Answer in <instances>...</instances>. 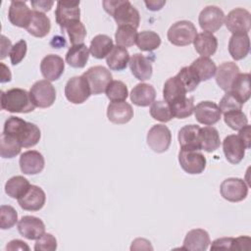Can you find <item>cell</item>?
Wrapping results in <instances>:
<instances>
[{
    "label": "cell",
    "mask_w": 251,
    "mask_h": 251,
    "mask_svg": "<svg viewBox=\"0 0 251 251\" xmlns=\"http://www.w3.org/2000/svg\"><path fill=\"white\" fill-rule=\"evenodd\" d=\"M136 37H137L136 28L130 25L118 26L115 33V39H116L117 45L124 48L133 46L136 42Z\"/></svg>",
    "instance_id": "40"
},
{
    "label": "cell",
    "mask_w": 251,
    "mask_h": 251,
    "mask_svg": "<svg viewBox=\"0 0 251 251\" xmlns=\"http://www.w3.org/2000/svg\"><path fill=\"white\" fill-rule=\"evenodd\" d=\"M190 67L198 75L200 81H205L212 78L216 75L217 66L213 60L207 57H199L192 62Z\"/></svg>",
    "instance_id": "36"
},
{
    "label": "cell",
    "mask_w": 251,
    "mask_h": 251,
    "mask_svg": "<svg viewBox=\"0 0 251 251\" xmlns=\"http://www.w3.org/2000/svg\"><path fill=\"white\" fill-rule=\"evenodd\" d=\"M199 132L200 126L197 125H187L182 126L177 135L180 148L183 150H201Z\"/></svg>",
    "instance_id": "24"
},
{
    "label": "cell",
    "mask_w": 251,
    "mask_h": 251,
    "mask_svg": "<svg viewBox=\"0 0 251 251\" xmlns=\"http://www.w3.org/2000/svg\"><path fill=\"white\" fill-rule=\"evenodd\" d=\"M224 24L232 34H248L251 27V15L246 9L235 8L225 16Z\"/></svg>",
    "instance_id": "8"
},
{
    "label": "cell",
    "mask_w": 251,
    "mask_h": 251,
    "mask_svg": "<svg viewBox=\"0 0 251 251\" xmlns=\"http://www.w3.org/2000/svg\"><path fill=\"white\" fill-rule=\"evenodd\" d=\"M19 164L22 173L25 175H37L43 171L45 160L40 152L28 150L21 155Z\"/></svg>",
    "instance_id": "18"
},
{
    "label": "cell",
    "mask_w": 251,
    "mask_h": 251,
    "mask_svg": "<svg viewBox=\"0 0 251 251\" xmlns=\"http://www.w3.org/2000/svg\"><path fill=\"white\" fill-rule=\"evenodd\" d=\"M86 78L91 95H98L106 91L107 86L113 80L111 72L103 66H94L82 74Z\"/></svg>",
    "instance_id": "5"
},
{
    "label": "cell",
    "mask_w": 251,
    "mask_h": 251,
    "mask_svg": "<svg viewBox=\"0 0 251 251\" xmlns=\"http://www.w3.org/2000/svg\"><path fill=\"white\" fill-rule=\"evenodd\" d=\"M114 47L112 38L106 34H97L90 42L89 52L96 59L106 58Z\"/></svg>",
    "instance_id": "33"
},
{
    "label": "cell",
    "mask_w": 251,
    "mask_h": 251,
    "mask_svg": "<svg viewBox=\"0 0 251 251\" xmlns=\"http://www.w3.org/2000/svg\"><path fill=\"white\" fill-rule=\"evenodd\" d=\"M65 70V62L63 58L55 54L45 56L40 63V71L43 77L49 81L60 78Z\"/></svg>",
    "instance_id": "17"
},
{
    "label": "cell",
    "mask_w": 251,
    "mask_h": 251,
    "mask_svg": "<svg viewBox=\"0 0 251 251\" xmlns=\"http://www.w3.org/2000/svg\"><path fill=\"white\" fill-rule=\"evenodd\" d=\"M135 44L141 51H153L161 45V37L155 31L143 30L137 33Z\"/></svg>",
    "instance_id": "39"
},
{
    "label": "cell",
    "mask_w": 251,
    "mask_h": 251,
    "mask_svg": "<svg viewBox=\"0 0 251 251\" xmlns=\"http://www.w3.org/2000/svg\"><path fill=\"white\" fill-rule=\"evenodd\" d=\"M176 76L179 78V80L183 84L186 92H191L195 90L198 84L200 83V79L198 75L190 66L181 68L180 71L176 74Z\"/></svg>",
    "instance_id": "43"
},
{
    "label": "cell",
    "mask_w": 251,
    "mask_h": 251,
    "mask_svg": "<svg viewBox=\"0 0 251 251\" xmlns=\"http://www.w3.org/2000/svg\"><path fill=\"white\" fill-rule=\"evenodd\" d=\"M1 108L10 113H30L35 109L29 92L23 88L1 91Z\"/></svg>",
    "instance_id": "3"
},
{
    "label": "cell",
    "mask_w": 251,
    "mask_h": 251,
    "mask_svg": "<svg viewBox=\"0 0 251 251\" xmlns=\"http://www.w3.org/2000/svg\"><path fill=\"white\" fill-rule=\"evenodd\" d=\"M45 201L46 195L43 189L32 184L25 194L18 199L20 207L25 211H39L43 208Z\"/></svg>",
    "instance_id": "19"
},
{
    "label": "cell",
    "mask_w": 251,
    "mask_h": 251,
    "mask_svg": "<svg viewBox=\"0 0 251 251\" xmlns=\"http://www.w3.org/2000/svg\"><path fill=\"white\" fill-rule=\"evenodd\" d=\"M240 74L238 66L234 62H224L216 71V82L226 92L230 90L235 77Z\"/></svg>",
    "instance_id": "23"
},
{
    "label": "cell",
    "mask_w": 251,
    "mask_h": 251,
    "mask_svg": "<svg viewBox=\"0 0 251 251\" xmlns=\"http://www.w3.org/2000/svg\"><path fill=\"white\" fill-rule=\"evenodd\" d=\"M225 14L218 6H207L199 14L198 23L200 27L206 31L213 33L219 30L224 25Z\"/></svg>",
    "instance_id": "12"
},
{
    "label": "cell",
    "mask_w": 251,
    "mask_h": 251,
    "mask_svg": "<svg viewBox=\"0 0 251 251\" xmlns=\"http://www.w3.org/2000/svg\"><path fill=\"white\" fill-rule=\"evenodd\" d=\"M89 49L85 44L72 45L69 48L66 54V62L73 68L81 69L84 68L88 58H89Z\"/></svg>",
    "instance_id": "32"
},
{
    "label": "cell",
    "mask_w": 251,
    "mask_h": 251,
    "mask_svg": "<svg viewBox=\"0 0 251 251\" xmlns=\"http://www.w3.org/2000/svg\"><path fill=\"white\" fill-rule=\"evenodd\" d=\"M178 162L182 170L189 175H199L206 168L205 156L195 150L180 149L178 153Z\"/></svg>",
    "instance_id": "13"
},
{
    "label": "cell",
    "mask_w": 251,
    "mask_h": 251,
    "mask_svg": "<svg viewBox=\"0 0 251 251\" xmlns=\"http://www.w3.org/2000/svg\"><path fill=\"white\" fill-rule=\"evenodd\" d=\"M250 51V39L248 34H232L228 41V52L233 60L244 59Z\"/></svg>",
    "instance_id": "30"
},
{
    "label": "cell",
    "mask_w": 251,
    "mask_h": 251,
    "mask_svg": "<svg viewBox=\"0 0 251 251\" xmlns=\"http://www.w3.org/2000/svg\"><path fill=\"white\" fill-rule=\"evenodd\" d=\"M56 23L59 25L62 32L74 22L80 21L79 1H58L55 10Z\"/></svg>",
    "instance_id": "9"
},
{
    "label": "cell",
    "mask_w": 251,
    "mask_h": 251,
    "mask_svg": "<svg viewBox=\"0 0 251 251\" xmlns=\"http://www.w3.org/2000/svg\"><path fill=\"white\" fill-rule=\"evenodd\" d=\"M22 147L17 138L2 132L0 137V155L2 158L10 159L16 157L20 154Z\"/></svg>",
    "instance_id": "38"
},
{
    "label": "cell",
    "mask_w": 251,
    "mask_h": 251,
    "mask_svg": "<svg viewBox=\"0 0 251 251\" xmlns=\"http://www.w3.org/2000/svg\"><path fill=\"white\" fill-rule=\"evenodd\" d=\"M30 185L29 181L23 176H15L5 183V192L11 198L18 200L25 194Z\"/></svg>",
    "instance_id": "37"
},
{
    "label": "cell",
    "mask_w": 251,
    "mask_h": 251,
    "mask_svg": "<svg viewBox=\"0 0 251 251\" xmlns=\"http://www.w3.org/2000/svg\"><path fill=\"white\" fill-rule=\"evenodd\" d=\"M194 116L197 122L205 126H213L221 119L222 112L219 106L212 101H202L194 107Z\"/></svg>",
    "instance_id": "16"
},
{
    "label": "cell",
    "mask_w": 251,
    "mask_h": 251,
    "mask_svg": "<svg viewBox=\"0 0 251 251\" xmlns=\"http://www.w3.org/2000/svg\"><path fill=\"white\" fill-rule=\"evenodd\" d=\"M18 222V213L10 205H1L0 207V227L1 229H9Z\"/></svg>",
    "instance_id": "47"
},
{
    "label": "cell",
    "mask_w": 251,
    "mask_h": 251,
    "mask_svg": "<svg viewBox=\"0 0 251 251\" xmlns=\"http://www.w3.org/2000/svg\"><path fill=\"white\" fill-rule=\"evenodd\" d=\"M21 235L29 240H36L45 233V225L37 217L24 216L18 223Z\"/></svg>",
    "instance_id": "15"
},
{
    "label": "cell",
    "mask_w": 251,
    "mask_h": 251,
    "mask_svg": "<svg viewBox=\"0 0 251 251\" xmlns=\"http://www.w3.org/2000/svg\"><path fill=\"white\" fill-rule=\"evenodd\" d=\"M129 69L131 74L141 81L147 80L152 76L153 68L151 61L140 53H135L129 58Z\"/></svg>",
    "instance_id": "26"
},
{
    "label": "cell",
    "mask_w": 251,
    "mask_h": 251,
    "mask_svg": "<svg viewBox=\"0 0 251 251\" xmlns=\"http://www.w3.org/2000/svg\"><path fill=\"white\" fill-rule=\"evenodd\" d=\"M57 249V239L51 233H44L34 244L35 251H54Z\"/></svg>",
    "instance_id": "49"
},
{
    "label": "cell",
    "mask_w": 251,
    "mask_h": 251,
    "mask_svg": "<svg viewBox=\"0 0 251 251\" xmlns=\"http://www.w3.org/2000/svg\"><path fill=\"white\" fill-rule=\"evenodd\" d=\"M251 238L249 236H239L233 238L231 250H250Z\"/></svg>",
    "instance_id": "52"
},
{
    "label": "cell",
    "mask_w": 251,
    "mask_h": 251,
    "mask_svg": "<svg viewBox=\"0 0 251 251\" xmlns=\"http://www.w3.org/2000/svg\"><path fill=\"white\" fill-rule=\"evenodd\" d=\"M3 132L17 138L25 148L33 147L41 137L40 129L36 125L15 116H11L6 120Z\"/></svg>",
    "instance_id": "1"
},
{
    "label": "cell",
    "mask_w": 251,
    "mask_h": 251,
    "mask_svg": "<svg viewBox=\"0 0 251 251\" xmlns=\"http://www.w3.org/2000/svg\"><path fill=\"white\" fill-rule=\"evenodd\" d=\"M186 93L187 92L183 84L176 75L166 80L163 88V97L169 105H173L184 100L187 97Z\"/></svg>",
    "instance_id": "25"
},
{
    "label": "cell",
    "mask_w": 251,
    "mask_h": 251,
    "mask_svg": "<svg viewBox=\"0 0 251 251\" xmlns=\"http://www.w3.org/2000/svg\"><path fill=\"white\" fill-rule=\"evenodd\" d=\"M108 120L116 125H124L133 118V109L126 101L111 102L107 108Z\"/></svg>",
    "instance_id": "21"
},
{
    "label": "cell",
    "mask_w": 251,
    "mask_h": 251,
    "mask_svg": "<svg viewBox=\"0 0 251 251\" xmlns=\"http://www.w3.org/2000/svg\"><path fill=\"white\" fill-rule=\"evenodd\" d=\"M218 106L223 114L242 109V104L230 91L226 92Z\"/></svg>",
    "instance_id": "48"
},
{
    "label": "cell",
    "mask_w": 251,
    "mask_h": 251,
    "mask_svg": "<svg viewBox=\"0 0 251 251\" xmlns=\"http://www.w3.org/2000/svg\"><path fill=\"white\" fill-rule=\"evenodd\" d=\"M150 115L154 120L162 123L170 122L174 118L170 105L166 101L162 100L154 101L151 104Z\"/></svg>",
    "instance_id": "41"
},
{
    "label": "cell",
    "mask_w": 251,
    "mask_h": 251,
    "mask_svg": "<svg viewBox=\"0 0 251 251\" xmlns=\"http://www.w3.org/2000/svg\"><path fill=\"white\" fill-rule=\"evenodd\" d=\"M200 148L206 152H214L221 145L220 134L214 126H204L200 127L199 132Z\"/></svg>",
    "instance_id": "34"
},
{
    "label": "cell",
    "mask_w": 251,
    "mask_h": 251,
    "mask_svg": "<svg viewBox=\"0 0 251 251\" xmlns=\"http://www.w3.org/2000/svg\"><path fill=\"white\" fill-rule=\"evenodd\" d=\"M31 7L33 8V11L37 12H48L51 10L52 6L54 5V1H49V0H32L30 1Z\"/></svg>",
    "instance_id": "53"
},
{
    "label": "cell",
    "mask_w": 251,
    "mask_h": 251,
    "mask_svg": "<svg viewBox=\"0 0 251 251\" xmlns=\"http://www.w3.org/2000/svg\"><path fill=\"white\" fill-rule=\"evenodd\" d=\"M220 192L223 198L229 202H240L248 194V185L242 178L228 177L221 183Z\"/></svg>",
    "instance_id": "11"
},
{
    "label": "cell",
    "mask_w": 251,
    "mask_h": 251,
    "mask_svg": "<svg viewBox=\"0 0 251 251\" xmlns=\"http://www.w3.org/2000/svg\"><path fill=\"white\" fill-rule=\"evenodd\" d=\"M144 3H145L148 10H150V11H159L166 4V1H164V0H150V1H145Z\"/></svg>",
    "instance_id": "58"
},
{
    "label": "cell",
    "mask_w": 251,
    "mask_h": 251,
    "mask_svg": "<svg viewBox=\"0 0 251 251\" xmlns=\"http://www.w3.org/2000/svg\"><path fill=\"white\" fill-rule=\"evenodd\" d=\"M245 144L238 134L227 135L223 141V150L226 159L233 165L239 164L245 155Z\"/></svg>",
    "instance_id": "14"
},
{
    "label": "cell",
    "mask_w": 251,
    "mask_h": 251,
    "mask_svg": "<svg viewBox=\"0 0 251 251\" xmlns=\"http://www.w3.org/2000/svg\"><path fill=\"white\" fill-rule=\"evenodd\" d=\"M131 102L139 107H147L151 105L156 98V90L153 85L141 82L136 84L130 91Z\"/></svg>",
    "instance_id": "27"
},
{
    "label": "cell",
    "mask_w": 251,
    "mask_h": 251,
    "mask_svg": "<svg viewBox=\"0 0 251 251\" xmlns=\"http://www.w3.org/2000/svg\"><path fill=\"white\" fill-rule=\"evenodd\" d=\"M0 66L2 68L1 70V78H0V81L1 82H7V81H10L11 78H12V75H11V72H10V69L3 63H0Z\"/></svg>",
    "instance_id": "59"
},
{
    "label": "cell",
    "mask_w": 251,
    "mask_h": 251,
    "mask_svg": "<svg viewBox=\"0 0 251 251\" xmlns=\"http://www.w3.org/2000/svg\"><path fill=\"white\" fill-rule=\"evenodd\" d=\"M12 47L13 46L10 39H8L5 35H2L1 36V56H0L1 60L6 58L7 55L10 54Z\"/></svg>",
    "instance_id": "57"
},
{
    "label": "cell",
    "mask_w": 251,
    "mask_h": 251,
    "mask_svg": "<svg viewBox=\"0 0 251 251\" xmlns=\"http://www.w3.org/2000/svg\"><path fill=\"white\" fill-rule=\"evenodd\" d=\"M29 95L35 107L48 108L55 102L56 90L49 80L41 79L32 84Z\"/></svg>",
    "instance_id": "6"
},
{
    "label": "cell",
    "mask_w": 251,
    "mask_h": 251,
    "mask_svg": "<svg viewBox=\"0 0 251 251\" xmlns=\"http://www.w3.org/2000/svg\"><path fill=\"white\" fill-rule=\"evenodd\" d=\"M147 145L156 153L166 152L172 141V133L165 125H154L147 132Z\"/></svg>",
    "instance_id": "10"
},
{
    "label": "cell",
    "mask_w": 251,
    "mask_h": 251,
    "mask_svg": "<svg viewBox=\"0 0 251 251\" xmlns=\"http://www.w3.org/2000/svg\"><path fill=\"white\" fill-rule=\"evenodd\" d=\"M25 29L32 36L42 38L50 32L51 21L44 13L32 11L30 22Z\"/></svg>",
    "instance_id": "28"
},
{
    "label": "cell",
    "mask_w": 251,
    "mask_h": 251,
    "mask_svg": "<svg viewBox=\"0 0 251 251\" xmlns=\"http://www.w3.org/2000/svg\"><path fill=\"white\" fill-rule=\"evenodd\" d=\"M129 62V53L126 48L114 45L113 49L106 57V63L112 71L125 70Z\"/></svg>",
    "instance_id": "35"
},
{
    "label": "cell",
    "mask_w": 251,
    "mask_h": 251,
    "mask_svg": "<svg viewBox=\"0 0 251 251\" xmlns=\"http://www.w3.org/2000/svg\"><path fill=\"white\" fill-rule=\"evenodd\" d=\"M172 113L175 118L185 119L190 117L194 112V98L186 97L184 100L177 102L176 104L170 105Z\"/></svg>",
    "instance_id": "44"
},
{
    "label": "cell",
    "mask_w": 251,
    "mask_h": 251,
    "mask_svg": "<svg viewBox=\"0 0 251 251\" xmlns=\"http://www.w3.org/2000/svg\"><path fill=\"white\" fill-rule=\"evenodd\" d=\"M250 78H251L250 74L240 73L233 80L229 90L240 101L242 105L249 100L251 95Z\"/></svg>",
    "instance_id": "31"
},
{
    "label": "cell",
    "mask_w": 251,
    "mask_h": 251,
    "mask_svg": "<svg viewBox=\"0 0 251 251\" xmlns=\"http://www.w3.org/2000/svg\"><path fill=\"white\" fill-rule=\"evenodd\" d=\"M193 44L196 52L201 55V57L209 58L217 51L218 39L213 33L203 31L197 33L193 40Z\"/></svg>",
    "instance_id": "29"
},
{
    "label": "cell",
    "mask_w": 251,
    "mask_h": 251,
    "mask_svg": "<svg viewBox=\"0 0 251 251\" xmlns=\"http://www.w3.org/2000/svg\"><path fill=\"white\" fill-rule=\"evenodd\" d=\"M250 126L246 125L244 127L239 129L238 136L241 138L243 143L245 144L246 149L250 148V142H251V131H250Z\"/></svg>",
    "instance_id": "56"
},
{
    "label": "cell",
    "mask_w": 251,
    "mask_h": 251,
    "mask_svg": "<svg viewBox=\"0 0 251 251\" xmlns=\"http://www.w3.org/2000/svg\"><path fill=\"white\" fill-rule=\"evenodd\" d=\"M197 35L195 25L189 21H178L173 24L167 33L169 41L176 46H186L193 43Z\"/></svg>",
    "instance_id": "4"
},
{
    "label": "cell",
    "mask_w": 251,
    "mask_h": 251,
    "mask_svg": "<svg viewBox=\"0 0 251 251\" xmlns=\"http://www.w3.org/2000/svg\"><path fill=\"white\" fill-rule=\"evenodd\" d=\"M27 51V45H26V41L24 39L19 40L17 43H15L11 49L10 52V60L12 65H18L19 63H21Z\"/></svg>",
    "instance_id": "50"
},
{
    "label": "cell",
    "mask_w": 251,
    "mask_h": 251,
    "mask_svg": "<svg viewBox=\"0 0 251 251\" xmlns=\"http://www.w3.org/2000/svg\"><path fill=\"white\" fill-rule=\"evenodd\" d=\"M211 243L209 233L202 228L189 230L183 240L181 249L190 251H205Z\"/></svg>",
    "instance_id": "22"
},
{
    "label": "cell",
    "mask_w": 251,
    "mask_h": 251,
    "mask_svg": "<svg viewBox=\"0 0 251 251\" xmlns=\"http://www.w3.org/2000/svg\"><path fill=\"white\" fill-rule=\"evenodd\" d=\"M104 10L114 18L119 26L130 25L137 29L140 23V15L136 8L127 0H104Z\"/></svg>",
    "instance_id": "2"
},
{
    "label": "cell",
    "mask_w": 251,
    "mask_h": 251,
    "mask_svg": "<svg viewBox=\"0 0 251 251\" xmlns=\"http://www.w3.org/2000/svg\"><path fill=\"white\" fill-rule=\"evenodd\" d=\"M105 92L111 102L126 101L128 96L127 87L121 80H112L107 86Z\"/></svg>",
    "instance_id": "42"
},
{
    "label": "cell",
    "mask_w": 251,
    "mask_h": 251,
    "mask_svg": "<svg viewBox=\"0 0 251 251\" xmlns=\"http://www.w3.org/2000/svg\"><path fill=\"white\" fill-rule=\"evenodd\" d=\"M32 11L27 7L25 1L21 0H13L11 1L8 18L12 25L26 28L31 19Z\"/></svg>",
    "instance_id": "20"
},
{
    "label": "cell",
    "mask_w": 251,
    "mask_h": 251,
    "mask_svg": "<svg viewBox=\"0 0 251 251\" xmlns=\"http://www.w3.org/2000/svg\"><path fill=\"white\" fill-rule=\"evenodd\" d=\"M233 237H222L214 240L211 250H231Z\"/></svg>",
    "instance_id": "51"
},
{
    "label": "cell",
    "mask_w": 251,
    "mask_h": 251,
    "mask_svg": "<svg viewBox=\"0 0 251 251\" xmlns=\"http://www.w3.org/2000/svg\"><path fill=\"white\" fill-rule=\"evenodd\" d=\"M91 91L86 78L81 75L71 77L65 86V96L73 104H81L85 102Z\"/></svg>",
    "instance_id": "7"
},
{
    "label": "cell",
    "mask_w": 251,
    "mask_h": 251,
    "mask_svg": "<svg viewBox=\"0 0 251 251\" xmlns=\"http://www.w3.org/2000/svg\"><path fill=\"white\" fill-rule=\"evenodd\" d=\"M6 250H10V251H14V250H29V246L23 240L20 239H14L11 240L7 246H6Z\"/></svg>",
    "instance_id": "55"
},
{
    "label": "cell",
    "mask_w": 251,
    "mask_h": 251,
    "mask_svg": "<svg viewBox=\"0 0 251 251\" xmlns=\"http://www.w3.org/2000/svg\"><path fill=\"white\" fill-rule=\"evenodd\" d=\"M65 31H67L72 45L82 44L86 37V28L80 21H76L69 25Z\"/></svg>",
    "instance_id": "45"
},
{
    "label": "cell",
    "mask_w": 251,
    "mask_h": 251,
    "mask_svg": "<svg viewBox=\"0 0 251 251\" xmlns=\"http://www.w3.org/2000/svg\"><path fill=\"white\" fill-rule=\"evenodd\" d=\"M140 249H145V250H153V247L150 244V241L144 238H136L132 241V244L130 246V250H140Z\"/></svg>",
    "instance_id": "54"
},
{
    "label": "cell",
    "mask_w": 251,
    "mask_h": 251,
    "mask_svg": "<svg viewBox=\"0 0 251 251\" xmlns=\"http://www.w3.org/2000/svg\"><path fill=\"white\" fill-rule=\"evenodd\" d=\"M225 123L234 130H239L248 125V119L241 110L231 111L224 114Z\"/></svg>",
    "instance_id": "46"
}]
</instances>
